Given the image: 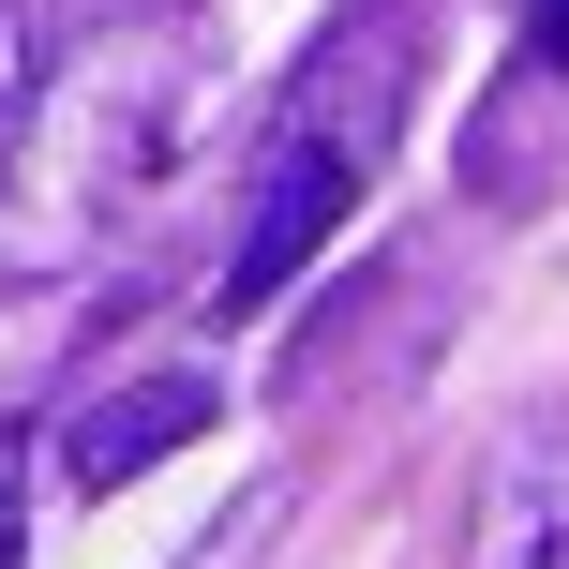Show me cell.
Masks as SVG:
<instances>
[{
  "label": "cell",
  "mask_w": 569,
  "mask_h": 569,
  "mask_svg": "<svg viewBox=\"0 0 569 569\" xmlns=\"http://www.w3.org/2000/svg\"><path fill=\"white\" fill-rule=\"evenodd\" d=\"M345 196H360V166H345V150H315V136H284L270 180H256V210H240V240H226V270H210V300L256 315L284 270H315V256H330V226H345Z\"/></svg>",
  "instance_id": "cell-1"
},
{
  "label": "cell",
  "mask_w": 569,
  "mask_h": 569,
  "mask_svg": "<svg viewBox=\"0 0 569 569\" xmlns=\"http://www.w3.org/2000/svg\"><path fill=\"white\" fill-rule=\"evenodd\" d=\"M405 76H420V16H405V0H360V16H345L330 46H315L300 120H284V136H315V150H345V166H375V150H390Z\"/></svg>",
  "instance_id": "cell-2"
},
{
  "label": "cell",
  "mask_w": 569,
  "mask_h": 569,
  "mask_svg": "<svg viewBox=\"0 0 569 569\" xmlns=\"http://www.w3.org/2000/svg\"><path fill=\"white\" fill-rule=\"evenodd\" d=\"M210 375H136V390H106V405H76V420H60V480L76 495H120V480H150V465L166 450H196L210 435Z\"/></svg>",
  "instance_id": "cell-3"
},
{
  "label": "cell",
  "mask_w": 569,
  "mask_h": 569,
  "mask_svg": "<svg viewBox=\"0 0 569 569\" xmlns=\"http://www.w3.org/2000/svg\"><path fill=\"white\" fill-rule=\"evenodd\" d=\"M480 569H569V420L495 435V480H480Z\"/></svg>",
  "instance_id": "cell-4"
},
{
  "label": "cell",
  "mask_w": 569,
  "mask_h": 569,
  "mask_svg": "<svg viewBox=\"0 0 569 569\" xmlns=\"http://www.w3.org/2000/svg\"><path fill=\"white\" fill-rule=\"evenodd\" d=\"M30 60H46V30H30V0H0V150L30 120Z\"/></svg>",
  "instance_id": "cell-5"
},
{
  "label": "cell",
  "mask_w": 569,
  "mask_h": 569,
  "mask_svg": "<svg viewBox=\"0 0 569 569\" xmlns=\"http://www.w3.org/2000/svg\"><path fill=\"white\" fill-rule=\"evenodd\" d=\"M270 525H284V495H240V510L210 525V540L180 555V569H256V540H270Z\"/></svg>",
  "instance_id": "cell-6"
},
{
  "label": "cell",
  "mask_w": 569,
  "mask_h": 569,
  "mask_svg": "<svg viewBox=\"0 0 569 569\" xmlns=\"http://www.w3.org/2000/svg\"><path fill=\"white\" fill-rule=\"evenodd\" d=\"M16 465H30V435H16V420H0V555H16V495H30V480H16Z\"/></svg>",
  "instance_id": "cell-7"
},
{
  "label": "cell",
  "mask_w": 569,
  "mask_h": 569,
  "mask_svg": "<svg viewBox=\"0 0 569 569\" xmlns=\"http://www.w3.org/2000/svg\"><path fill=\"white\" fill-rule=\"evenodd\" d=\"M540 76H569V0H540Z\"/></svg>",
  "instance_id": "cell-8"
},
{
  "label": "cell",
  "mask_w": 569,
  "mask_h": 569,
  "mask_svg": "<svg viewBox=\"0 0 569 569\" xmlns=\"http://www.w3.org/2000/svg\"><path fill=\"white\" fill-rule=\"evenodd\" d=\"M0 569H16V555H0Z\"/></svg>",
  "instance_id": "cell-9"
}]
</instances>
